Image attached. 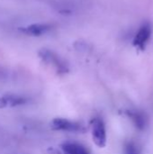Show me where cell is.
<instances>
[{"mask_svg":"<svg viewBox=\"0 0 153 154\" xmlns=\"http://www.w3.org/2000/svg\"><path fill=\"white\" fill-rule=\"evenodd\" d=\"M39 57L41 60L48 64L52 66L59 74H65L69 72V66L65 62L64 60H62L59 55H57L55 52L48 50V49H41L39 51Z\"/></svg>","mask_w":153,"mask_h":154,"instance_id":"obj_1","label":"cell"},{"mask_svg":"<svg viewBox=\"0 0 153 154\" xmlns=\"http://www.w3.org/2000/svg\"><path fill=\"white\" fill-rule=\"evenodd\" d=\"M50 126L55 131L68 132V133H81L85 131L84 126L75 121H70L66 118L58 117L52 120Z\"/></svg>","mask_w":153,"mask_h":154,"instance_id":"obj_2","label":"cell"},{"mask_svg":"<svg viewBox=\"0 0 153 154\" xmlns=\"http://www.w3.org/2000/svg\"><path fill=\"white\" fill-rule=\"evenodd\" d=\"M92 138L96 146L104 148L106 144V130L101 118H95L92 122Z\"/></svg>","mask_w":153,"mask_h":154,"instance_id":"obj_3","label":"cell"},{"mask_svg":"<svg viewBox=\"0 0 153 154\" xmlns=\"http://www.w3.org/2000/svg\"><path fill=\"white\" fill-rule=\"evenodd\" d=\"M27 102H28V98L23 96L14 95V94L3 95L0 97V109L12 108V107L23 106L27 104Z\"/></svg>","mask_w":153,"mask_h":154,"instance_id":"obj_4","label":"cell"},{"mask_svg":"<svg viewBox=\"0 0 153 154\" xmlns=\"http://www.w3.org/2000/svg\"><path fill=\"white\" fill-rule=\"evenodd\" d=\"M151 26L148 23L143 24L140 30L138 31V32L136 33V36L133 40V45H135L136 47H138L141 50H143L145 48V45L148 42V40L150 39L151 36Z\"/></svg>","mask_w":153,"mask_h":154,"instance_id":"obj_5","label":"cell"},{"mask_svg":"<svg viewBox=\"0 0 153 154\" xmlns=\"http://www.w3.org/2000/svg\"><path fill=\"white\" fill-rule=\"evenodd\" d=\"M50 29V25L47 23H33L26 27H23L20 30L26 34H30L32 36H40L43 33H46Z\"/></svg>","mask_w":153,"mask_h":154,"instance_id":"obj_6","label":"cell"},{"mask_svg":"<svg viewBox=\"0 0 153 154\" xmlns=\"http://www.w3.org/2000/svg\"><path fill=\"white\" fill-rule=\"evenodd\" d=\"M64 154H90L89 151L81 143L68 142L61 145Z\"/></svg>","mask_w":153,"mask_h":154,"instance_id":"obj_7","label":"cell"},{"mask_svg":"<svg viewBox=\"0 0 153 154\" xmlns=\"http://www.w3.org/2000/svg\"><path fill=\"white\" fill-rule=\"evenodd\" d=\"M131 117L133 118V120L134 121L135 125L137 127H140V128H142L145 125V120L144 118L142 117V116L141 114H138V113H133L131 115Z\"/></svg>","mask_w":153,"mask_h":154,"instance_id":"obj_8","label":"cell"},{"mask_svg":"<svg viewBox=\"0 0 153 154\" xmlns=\"http://www.w3.org/2000/svg\"><path fill=\"white\" fill-rule=\"evenodd\" d=\"M124 154H138V151H137V149H136L134 144L129 143L125 147Z\"/></svg>","mask_w":153,"mask_h":154,"instance_id":"obj_9","label":"cell"}]
</instances>
